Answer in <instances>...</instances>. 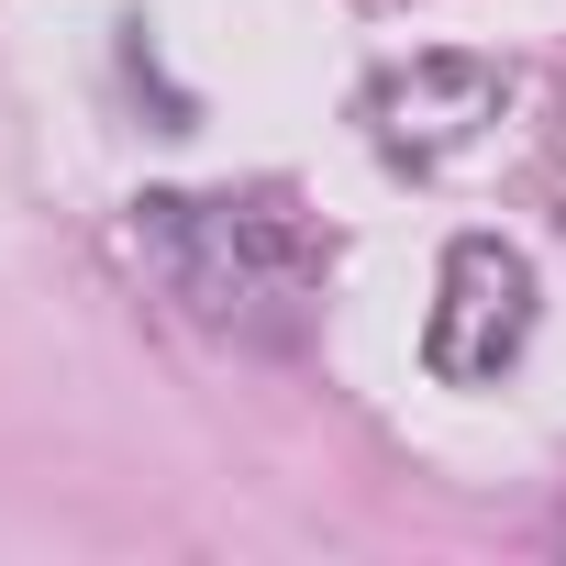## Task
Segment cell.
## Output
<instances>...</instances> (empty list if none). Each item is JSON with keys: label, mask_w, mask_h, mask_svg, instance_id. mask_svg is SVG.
<instances>
[{"label": "cell", "mask_w": 566, "mask_h": 566, "mask_svg": "<svg viewBox=\"0 0 566 566\" xmlns=\"http://www.w3.org/2000/svg\"><path fill=\"white\" fill-rule=\"evenodd\" d=\"M134 255L211 334H244V345H290L334 277V244L301 222L290 189H156L134 200Z\"/></svg>", "instance_id": "cell-1"}, {"label": "cell", "mask_w": 566, "mask_h": 566, "mask_svg": "<svg viewBox=\"0 0 566 566\" xmlns=\"http://www.w3.org/2000/svg\"><path fill=\"white\" fill-rule=\"evenodd\" d=\"M533 312H544L533 255H522V244H500V233H455V244H444V277H433L422 367H433L444 389H489V378H511V367H522Z\"/></svg>", "instance_id": "cell-2"}, {"label": "cell", "mask_w": 566, "mask_h": 566, "mask_svg": "<svg viewBox=\"0 0 566 566\" xmlns=\"http://www.w3.org/2000/svg\"><path fill=\"white\" fill-rule=\"evenodd\" d=\"M555 211H566V123H555Z\"/></svg>", "instance_id": "cell-4"}, {"label": "cell", "mask_w": 566, "mask_h": 566, "mask_svg": "<svg viewBox=\"0 0 566 566\" xmlns=\"http://www.w3.org/2000/svg\"><path fill=\"white\" fill-rule=\"evenodd\" d=\"M500 101H511V78H500L489 56H411V67L367 78V145H378L389 167L433 178V167H455V156L500 123Z\"/></svg>", "instance_id": "cell-3"}]
</instances>
